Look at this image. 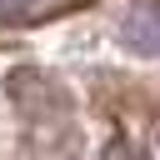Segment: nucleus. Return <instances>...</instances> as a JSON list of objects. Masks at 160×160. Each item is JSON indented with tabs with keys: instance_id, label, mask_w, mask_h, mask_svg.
Here are the masks:
<instances>
[{
	"instance_id": "1",
	"label": "nucleus",
	"mask_w": 160,
	"mask_h": 160,
	"mask_svg": "<svg viewBox=\"0 0 160 160\" xmlns=\"http://www.w3.org/2000/svg\"><path fill=\"white\" fill-rule=\"evenodd\" d=\"M120 45L130 55L160 60V0H140L130 5V15L120 20Z\"/></svg>"
},
{
	"instance_id": "2",
	"label": "nucleus",
	"mask_w": 160,
	"mask_h": 160,
	"mask_svg": "<svg viewBox=\"0 0 160 160\" xmlns=\"http://www.w3.org/2000/svg\"><path fill=\"white\" fill-rule=\"evenodd\" d=\"M50 0H0V20H10V25H20V20H30V15H40Z\"/></svg>"
},
{
	"instance_id": "3",
	"label": "nucleus",
	"mask_w": 160,
	"mask_h": 160,
	"mask_svg": "<svg viewBox=\"0 0 160 160\" xmlns=\"http://www.w3.org/2000/svg\"><path fill=\"white\" fill-rule=\"evenodd\" d=\"M155 160H160V135H155Z\"/></svg>"
}]
</instances>
